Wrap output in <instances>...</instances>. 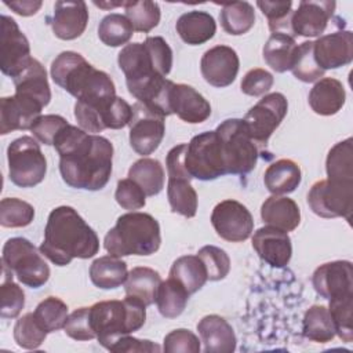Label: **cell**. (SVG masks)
<instances>
[{"mask_svg": "<svg viewBox=\"0 0 353 353\" xmlns=\"http://www.w3.org/2000/svg\"><path fill=\"white\" fill-rule=\"evenodd\" d=\"M52 146L59 154V172L66 185L92 192L106 186L113 160V145L108 138L68 124Z\"/></svg>", "mask_w": 353, "mask_h": 353, "instance_id": "1", "label": "cell"}, {"mask_svg": "<svg viewBox=\"0 0 353 353\" xmlns=\"http://www.w3.org/2000/svg\"><path fill=\"white\" fill-rule=\"evenodd\" d=\"M40 252L57 266H66L74 258L88 259L99 251L95 230L69 205L54 208L44 228Z\"/></svg>", "mask_w": 353, "mask_h": 353, "instance_id": "2", "label": "cell"}, {"mask_svg": "<svg viewBox=\"0 0 353 353\" xmlns=\"http://www.w3.org/2000/svg\"><path fill=\"white\" fill-rule=\"evenodd\" d=\"M128 92L135 98L145 87L165 77L172 68V50L161 36H149L143 43L125 44L117 57Z\"/></svg>", "mask_w": 353, "mask_h": 353, "instance_id": "3", "label": "cell"}, {"mask_svg": "<svg viewBox=\"0 0 353 353\" xmlns=\"http://www.w3.org/2000/svg\"><path fill=\"white\" fill-rule=\"evenodd\" d=\"M161 244L160 225L146 212L130 211L117 218L103 239L105 250L114 256L154 254Z\"/></svg>", "mask_w": 353, "mask_h": 353, "instance_id": "4", "label": "cell"}, {"mask_svg": "<svg viewBox=\"0 0 353 353\" xmlns=\"http://www.w3.org/2000/svg\"><path fill=\"white\" fill-rule=\"evenodd\" d=\"M91 325L98 342L109 347L121 336L141 330L146 321V306L125 295L123 301H101L90 306Z\"/></svg>", "mask_w": 353, "mask_h": 353, "instance_id": "5", "label": "cell"}, {"mask_svg": "<svg viewBox=\"0 0 353 353\" xmlns=\"http://www.w3.org/2000/svg\"><path fill=\"white\" fill-rule=\"evenodd\" d=\"M226 174L245 175L258 160L256 143L250 137L241 119H228L215 128Z\"/></svg>", "mask_w": 353, "mask_h": 353, "instance_id": "6", "label": "cell"}, {"mask_svg": "<svg viewBox=\"0 0 353 353\" xmlns=\"http://www.w3.org/2000/svg\"><path fill=\"white\" fill-rule=\"evenodd\" d=\"M43 254L25 237H11L3 245V266L12 272L18 281L30 288L43 287L50 279V268Z\"/></svg>", "mask_w": 353, "mask_h": 353, "instance_id": "7", "label": "cell"}, {"mask_svg": "<svg viewBox=\"0 0 353 353\" xmlns=\"http://www.w3.org/2000/svg\"><path fill=\"white\" fill-rule=\"evenodd\" d=\"M8 176L19 188H33L47 174V160L36 138L22 135L7 148Z\"/></svg>", "mask_w": 353, "mask_h": 353, "instance_id": "8", "label": "cell"}, {"mask_svg": "<svg viewBox=\"0 0 353 353\" xmlns=\"http://www.w3.org/2000/svg\"><path fill=\"white\" fill-rule=\"evenodd\" d=\"M132 117V106L120 97L105 102L88 105L76 101L74 119L81 130L88 134H98L106 128L120 130L128 125Z\"/></svg>", "mask_w": 353, "mask_h": 353, "instance_id": "9", "label": "cell"}, {"mask_svg": "<svg viewBox=\"0 0 353 353\" xmlns=\"http://www.w3.org/2000/svg\"><path fill=\"white\" fill-rule=\"evenodd\" d=\"M185 168L192 179L199 181H214L226 175L215 130L201 132L190 139L185 153Z\"/></svg>", "mask_w": 353, "mask_h": 353, "instance_id": "10", "label": "cell"}, {"mask_svg": "<svg viewBox=\"0 0 353 353\" xmlns=\"http://www.w3.org/2000/svg\"><path fill=\"white\" fill-rule=\"evenodd\" d=\"M307 204L321 218L342 216L350 221L353 211V182L317 181L307 193Z\"/></svg>", "mask_w": 353, "mask_h": 353, "instance_id": "11", "label": "cell"}, {"mask_svg": "<svg viewBox=\"0 0 353 353\" xmlns=\"http://www.w3.org/2000/svg\"><path fill=\"white\" fill-rule=\"evenodd\" d=\"M288 110L287 98L281 92L266 94L244 116L243 123L255 143L266 145L281 124Z\"/></svg>", "mask_w": 353, "mask_h": 353, "instance_id": "12", "label": "cell"}, {"mask_svg": "<svg viewBox=\"0 0 353 353\" xmlns=\"http://www.w3.org/2000/svg\"><path fill=\"white\" fill-rule=\"evenodd\" d=\"M164 116L152 110L141 102L132 105L130 125V145L141 156L152 154L161 143L165 134Z\"/></svg>", "mask_w": 353, "mask_h": 353, "instance_id": "13", "label": "cell"}, {"mask_svg": "<svg viewBox=\"0 0 353 353\" xmlns=\"http://www.w3.org/2000/svg\"><path fill=\"white\" fill-rule=\"evenodd\" d=\"M211 223L221 239L232 243L245 241L254 230V218L250 210L232 199L222 200L214 207Z\"/></svg>", "mask_w": 353, "mask_h": 353, "instance_id": "14", "label": "cell"}, {"mask_svg": "<svg viewBox=\"0 0 353 353\" xmlns=\"http://www.w3.org/2000/svg\"><path fill=\"white\" fill-rule=\"evenodd\" d=\"M32 59L30 44L14 18L1 15L0 69L6 76L15 77Z\"/></svg>", "mask_w": 353, "mask_h": 353, "instance_id": "15", "label": "cell"}, {"mask_svg": "<svg viewBox=\"0 0 353 353\" xmlns=\"http://www.w3.org/2000/svg\"><path fill=\"white\" fill-rule=\"evenodd\" d=\"M97 68L85 61V58L74 51H63L51 63L52 81L69 92L76 99L88 84Z\"/></svg>", "mask_w": 353, "mask_h": 353, "instance_id": "16", "label": "cell"}, {"mask_svg": "<svg viewBox=\"0 0 353 353\" xmlns=\"http://www.w3.org/2000/svg\"><path fill=\"white\" fill-rule=\"evenodd\" d=\"M240 61L237 52L229 46H215L207 50L200 61V70L204 80L218 88L230 85L239 73Z\"/></svg>", "mask_w": 353, "mask_h": 353, "instance_id": "17", "label": "cell"}, {"mask_svg": "<svg viewBox=\"0 0 353 353\" xmlns=\"http://www.w3.org/2000/svg\"><path fill=\"white\" fill-rule=\"evenodd\" d=\"M314 291L324 299L353 294V266L349 261H332L320 265L312 277Z\"/></svg>", "mask_w": 353, "mask_h": 353, "instance_id": "18", "label": "cell"}, {"mask_svg": "<svg viewBox=\"0 0 353 353\" xmlns=\"http://www.w3.org/2000/svg\"><path fill=\"white\" fill-rule=\"evenodd\" d=\"M41 110L43 106L26 95L15 92L12 97H3L0 99V134L30 130L41 116Z\"/></svg>", "mask_w": 353, "mask_h": 353, "instance_id": "19", "label": "cell"}, {"mask_svg": "<svg viewBox=\"0 0 353 353\" xmlns=\"http://www.w3.org/2000/svg\"><path fill=\"white\" fill-rule=\"evenodd\" d=\"M335 1L303 0L291 15L292 36L317 37L324 33L335 11Z\"/></svg>", "mask_w": 353, "mask_h": 353, "instance_id": "20", "label": "cell"}, {"mask_svg": "<svg viewBox=\"0 0 353 353\" xmlns=\"http://www.w3.org/2000/svg\"><path fill=\"white\" fill-rule=\"evenodd\" d=\"M313 54L317 65L324 72L349 65L353 59V33L338 30L320 36L313 41Z\"/></svg>", "mask_w": 353, "mask_h": 353, "instance_id": "21", "label": "cell"}, {"mask_svg": "<svg viewBox=\"0 0 353 353\" xmlns=\"http://www.w3.org/2000/svg\"><path fill=\"white\" fill-rule=\"evenodd\" d=\"M252 248L272 268H284L292 255V244L288 233L269 225L254 232Z\"/></svg>", "mask_w": 353, "mask_h": 353, "instance_id": "22", "label": "cell"}, {"mask_svg": "<svg viewBox=\"0 0 353 353\" xmlns=\"http://www.w3.org/2000/svg\"><path fill=\"white\" fill-rule=\"evenodd\" d=\"M54 34L61 40L80 37L88 23V8L85 1H55L54 14L48 18Z\"/></svg>", "mask_w": 353, "mask_h": 353, "instance_id": "23", "label": "cell"}, {"mask_svg": "<svg viewBox=\"0 0 353 353\" xmlns=\"http://www.w3.org/2000/svg\"><path fill=\"white\" fill-rule=\"evenodd\" d=\"M170 109L181 120L189 124H199L211 116L210 102L192 85L172 84L170 91Z\"/></svg>", "mask_w": 353, "mask_h": 353, "instance_id": "24", "label": "cell"}, {"mask_svg": "<svg viewBox=\"0 0 353 353\" xmlns=\"http://www.w3.org/2000/svg\"><path fill=\"white\" fill-rule=\"evenodd\" d=\"M197 331L205 353H232L236 350V334L223 317L218 314L204 316L197 323Z\"/></svg>", "mask_w": 353, "mask_h": 353, "instance_id": "25", "label": "cell"}, {"mask_svg": "<svg viewBox=\"0 0 353 353\" xmlns=\"http://www.w3.org/2000/svg\"><path fill=\"white\" fill-rule=\"evenodd\" d=\"M15 92L36 99L43 108L51 101V90L44 66L32 58L29 63L12 79Z\"/></svg>", "mask_w": 353, "mask_h": 353, "instance_id": "26", "label": "cell"}, {"mask_svg": "<svg viewBox=\"0 0 353 353\" xmlns=\"http://www.w3.org/2000/svg\"><path fill=\"white\" fill-rule=\"evenodd\" d=\"M346 101L343 84L334 77H323L316 81L309 92V105L320 116L338 113Z\"/></svg>", "mask_w": 353, "mask_h": 353, "instance_id": "27", "label": "cell"}, {"mask_svg": "<svg viewBox=\"0 0 353 353\" xmlns=\"http://www.w3.org/2000/svg\"><path fill=\"white\" fill-rule=\"evenodd\" d=\"M262 221L283 232H291L301 223V210L298 204L285 196H270L261 207Z\"/></svg>", "mask_w": 353, "mask_h": 353, "instance_id": "28", "label": "cell"}, {"mask_svg": "<svg viewBox=\"0 0 353 353\" xmlns=\"http://www.w3.org/2000/svg\"><path fill=\"white\" fill-rule=\"evenodd\" d=\"M176 33L189 46L204 44L216 32V23L210 12L193 10L182 14L175 23Z\"/></svg>", "mask_w": 353, "mask_h": 353, "instance_id": "29", "label": "cell"}, {"mask_svg": "<svg viewBox=\"0 0 353 353\" xmlns=\"http://www.w3.org/2000/svg\"><path fill=\"white\" fill-rule=\"evenodd\" d=\"M301 179L302 172L299 165L290 159H280L272 163L263 174L265 188L276 196L294 192L299 186Z\"/></svg>", "mask_w": 353, "mask_h": 353, "instance_id": "30", "label": "cell"}, {"mask_svg": "<svg viewBox=\"0 0 353 353\" xmlns=\"http://www.w3.org/2000/svg\"><path fill=\"white\" fill-rule=\"evenodd\" d=\"M161 276L157 270L146 266H137L128 272L124 283L125 295L139 299L145 306L156 302L157 290L161 284Z\"/></svg>", "mask_w": 353, "mask_h": 353, "instance_id": "31", "label": "cell"}, {"mask_svg": "<svg viewBox=\"0 0 353 353\" xmlns=\"http://www.w3.org/2000/svg\"><path fill=\"white\" fill-rule=\"evenodd\" d=\"M128 276L127 263L114 255L97 258L90 266V279L101 290H113L125 283Z\"/></svg>", "mask_w": 353, "mask_h": 353, "instance_id": "32", "label": "cell"}, {"mask_svg": "<svg viewBox=\"0 0 353 353\" xmlns=\"http://www.w3.org/2000/svg\"><path fill=\"white\" fill-rule=\"evenodd\" d=\"M296 41L294 37L283 33H272L263 46V59L274 72L284 73L291 70Z\"/></svg>", "mask_w": 353, "mask_h": 353, "instance_id": "33", "label": "cell"}, {"mask_svg": "<svg viewBox=\"0 0 353 353\" xmlns=\"http://www.w3.org/2000/svg\"><path fill=\"white\" fill-rule=\"evenodd\" d=\"M170 277L181 283L189 295L197 292L208 280L203 261L197 255H183L174 261Z\"/></svg>", "mask_w": 353, "mask_h": 353, "instance_id": "34", "label": "cell"}, {"mask_svg": "<svg viewBox=\"0 0 353 353\" xmlns=\"http://www.w3.org/2000/svg\"><path fill=\"white\" fill-rule=\"evenodd\" d=\"M128 178L135 181L146 196H156L164 188V168L156 159L142 157L132 163L128 170Z\"/></svg>", "mask_w": 353, "mask_h": 353, "instance_id": "35", "label": "cell"}, {"mask_svg": "<svg viewBox=\"0 0 353 353\" xmlns=\"http://www.w3.org/2000/svg\"><path fill=\"white\" fill-rule=\"evenodd\" d=\"M327 179L353 182V139L346 138L335 143L325 160Z\"/></svg>", "mask_w": 353, "mask_h": 353, "instance_id": "36", "label": "cell"}, {"mask_svg": "<svg viewBox=\"0 0 353 353\" xmlns=\"http://www.w3.org/2000/svg\"><path fill=\"white\" fill-rule=\"evenodd\" d=\"M223 30L232 36L247 33L255 23V11L248 1L223 3L219 14Z\"/></svg>", "mask_w": 353, "mask_h": 353, "instance_id": "37", "label": "cell"}, {"mask_svg": "<svg viewBox=\"0 0 353 353\" xmlns=\"http://www.w3.org/2000/svg\"><path fill=\"white\" fill-rule=\"evenodd\" d=\"M189 299V292L175 279L168 277L161 281L157 295L156 305L160 314L165 319H175L185 310Z\"/></svg>", "mask_w": 353, "mask_h": 353, "instance_id": "38", "label": "cell"}, {"mask_svg": "<svg viewBox=\"0 0 353 353\" xmlns=\"http://www.w3.org/2000/svg\"><path fill=\"white\" fill-rule=\"evenodd\" d=\"M302 331L307 339L317 343L332 341L335 336V327L328 307L323 305L310 306L303 314Z\"/></svg>", "mask_w": 353, "mask_h": 353, "instance_id": "39", "label": "cell"}, {"mask_svg": "<svg viewBox=\"0 0 353 353\" xmlns=\"http://www.w3.org/2000/svg\"><path fill=\"white\" fill-rule=\"evenodd\" d=\"M134 28L125 15L112 12L105 15L98 25V37L108 47H120L130 41Z\"/></svg>", "mask_w": 353, "mask_h": 353, "instance_id": "40", "label": "cell"}, {"mask_svg": "<svg viewBox=\"0 0 353 353\" xmlns=\"http://www.w3.org/2000/svg\"><path fill=\"white\" fill-rule=\"evenodd\" d=\"M167 197L172 212L185 218H193L197 212V193L185 179H168Z\"/></svg>", "mask_w": 353, "mask_h": 353, "instance_id": "41", "label": "cell"}, {"mask_svg": "<svg viewBox=\"0 0 353 353\" xmlns=\"http://www.w3.org/2000/svg\"><path fill=\"white\" fill-rule=\"evenodd\" d=\"M125 17L131 22L134 30L148 33L154 29L160 22V7L156 1L139 0V1H125L124 4Z\"/></svg>", "mask_w": 353, "mask_h": 353, "instance_id": "42", "label": "cell"}, {"mask_svg": "<svg viewBox=\"0 0 353 353\" xmlns=\"http://www.w3.org/2000/svg\"><path fill=\"white\" fill-rule=\"evenodd\" d=\"M37 323L41 325V328L50 334L55 332L65 327L66 320L69 317L68 314V305L57 298V296H48L43 299L33 312Z\"/></svg>", "mask_w": 353, "mask_h": 353, "instance_id": "43", "label": "cell"}, {"mask_svg": "<svg viewBox=\"0 0 353 353\" xmlns=\"http://www.w3.org/2000/svg\"><path fill=\"white\" fill-rule=\"evenodd\" d=\"M328 312L335 327V335L350 343L353 341V294L330 299Z\"/></svg>", "mask_w": 353, "mask_h": 353, "instance_id": "44", "label": "cell"}, {"mask_svg": "<svg viewBox=\"0 0 353 353\" xmlns=\"http://www.w3.org/2000/svg\"><path fill=\"white\" fill-rule=\"evenodd\" d=\"M291 72L298 80L303 83H313L324 76V70L317 65L314 59L313 41H303L296 47Z\"/></svg>", "mask_w": 353, "mask_h": 353, "instance_id": "45", "label": "cell"}, {"mask_svg": "<svg viewBox=\"0 0 353 353\" xmlns=\"http://www.w3.org/2000/svg\"><path fill=\"white\" fill-rule=\"evenodd\" d=\"M34 208L28 201L6 197L0 201V225L3 228H25L32 223Z\"/></svg>", "mask_w": 353, "mask_h": 353, "instance_id": "46", "label": "cell"}, {"mask_svg": "<svg viewBox=\"0 0 353 353\" xmlns=\"http://www.w3.org/2000/svg\"><path fill=\"white\" fill-rule=\"evenodd\" d=\"M256 6L262 14L268 18L269 29L272 33H283L291 37V15H292V1H256Z\"/></svg>", "mask_w": 353, "mask_h": 353, "instance_id": "47", "label": "cell"}, {"mask_svg": "<svg viewBox=\"0 0 353 353\" xmlns=\"http://www.w3.org/2000/svg\"><path fill=\"white\" fill-rule=\"evenodd\" d=\"M12 274L3 268L4 277L0 288V316L3 319H15L25 306V292L12 281Z\"/></svg>", "mask_w": 353, "mask_h": 353, "instance_id": "48", "label": "cell"}, {"mask_svg": "<svg viewBox=\"0 0 353 353\" xmlns=\"http://www.w3.org/2000/svg\"><path fill=\"white\" fill-rule=\"evenodd\" d=\"M46 338L47 332L37 323L33 313H26L17 320L14 325V339L19 347L28 350L37 349Z\"/></svg>", "mask_w": 353, "mask_h": 353, "instance_id": "49", "label": "cell"}, {"mask_svg": "<svg viewBox=\"0 0 353 353\" xmlns=\"http://www.w3.org/2000/svg\"><path fill=\"white\" fill-rule=\"evenodd\" d=\"M197 256L203 261L210 281H219L228 276L230 258L225 250L215 245H204L199 250Z\"/></svg>", "mask_w": 353, "mask_h": 353, "instance_id": "50", "label": "cell"}, {"mask_svg": "<svg viewBox=\"0 0 353 353\" xmlns=\"http://www.w3.org/2000/svg\"><path fill=\"white\" fill-rule=\"evenodd\" d=\"M200 342L190 330L176 328L164 336L163 350L165 353H199L201 350Z\"/></svg>", "mask_w": 353, "mask_h": 353, "instance_id": "51", "label": "cell"}, {"mask_svg": "<svg viewBox=\"0 0 353 353\" xmlns=\"http://www.w3.org/2000/svg\"><path fill=\"white\" fill-rule=\"evenodd\" d=\"M114 199L121 208L128 211L143 208L146 204L145 192L135 181L130 178H124L117 182Z\"/></svg>", "mask_w": 353, "mask_h": 353, "instance_id": "52", "label": "cell"}, {"mask_svg": "<svg viewBox=\"0 0 353 353\" xmlns=\"http://www.w3.org/2000/svg\"><path fill=\"white\" fill-rule=\"evenodd\" d=\"M68 336L74 341H91L95 336V332L91 325L90 307H79L72 312L63 327Z\"/></svg>", "mask_w": 353, "mask_h": 353, "instance_id": "53", "label": "cell"}, {"mask_svg": "<svg viewBox=\"0 0 353 353\" xmlns=\"http://www.w3.org/2000/svg\"><path fill=\"white\" fill-rule=\"evenodd\" d=\"M68 124L66 119L59 114H44L36 120L30 131L39 142L44 145H54L55 138Z\"/></svg>", "mask_w": 353, "mask_h": 353, "instance_id": "54", "label": "cell"}, {"mask_svg": "<svg viewBox=\"0 0 353 353\" xmlns=\"http://www.w3.org/2000/svg\"><path fill=\"white\" fill-rule=\"evenodd\" d=\"M273 74L262 68H255L248 70L241 80V91L250 97L265 95L273 85Z\"/></svg>", "mask_w": 353, "mask_h": 353, "instance_id": "55", "label": "cell"}, {"mask_svg": "<svg viewBox=\"0 0 353 353\" xmlns=\"http://www.w3.org/2000/svg\"><path fill=\"white\" fill-rule=\"evenodd\" d=\"M110 352L114 353H134V352H139V353H159L161 352V347L149 341V339H138L130 335H124L121 338H119L110 347Z\"/></svg>", "mask_w": 353, "mask_h": 353, "instance_id": "56", "label": "cell"}, {"mask_svg": "<svg viewBox=\"0 0 353 353\" xmlns=\"http://www.w3.org/2000/svg\"><path fill=\"white\" fill-rule=\"evenodd\" d=\"M188 143H179L170 149L165 157V165H167V174L168 179H185L192 181L190 175L188 174L185 168V153H186Z\"/></svg>", "mask_w": 353, "mask_h": 353, "instance_id": "57", "label": "cell"}, {"mask_svg": "<svg viewBox=\"0 0 353 353\" xmlns=\"http://www.w3.org/2000/svg\"><path fill=\"white\" fill-rule=\"evenodd\" d=\"M4 4L21 17H30L40 10L43 3L40 0H22V1H4Z\"/></svg>", "mask_w": 353, "mask_h": 353, "instance_id": "58", "label": "cell"}]
</instances>
